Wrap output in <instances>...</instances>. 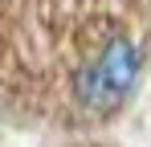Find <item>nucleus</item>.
Returning <instances> with one entry per match:
<instances>
[{"mask_svg": "<svg viewBox=\"0 0 151 147\" xmlns=\"http://www.w3.org/2000/svg\"><path fill=\"white\" fill-rule=\"evenodd\" d=\"M139 61H143L139 45L127 33H114L102 45V53L78 74V102L86 110H94V115L119 110L139 86Z\"/></svg>", "mask_w": 151, "mask_h": 147, "instance_id": "1", "label": "nucleus"}]
</instances>
